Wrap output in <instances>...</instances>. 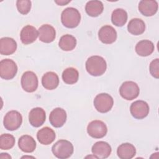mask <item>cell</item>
Returning a JSON list of instances; mask_svg holds the SVG:
<instances>
[{
	"label": "cell",
	"mask_w": 159,
	"mask_h": 159,
	"mask_svg": "<svg viewBox=\"0 0 159 159\" xmlns=\"http://www.w3.org/2000/svg\"><path fill=\"white\" fill-rule=\"evenodd\" d=\"M87 72L93 76H99L103 75L107 68V63L104 58L94 55L88 58L86 61Z\"/></svg>",
	"instance_id": "6da1fadb"
},
{
	"label": "cell",
	"mask_w": 159,
	"mask_h": 159,
	"mask_svg": "<svg viewBox=\"0 0 159 159\" xmlns=\"http://www.w3.org/2000/svg\"><path fill=\"white\" fill-rule=\"evenodd\" d=\"M81 20V15L78 9L74 7L65 9L61 14V21L63 25L70 29L76 27Z\"/></svg>",
	"instance_id": "7a4b0ae2"
},
{
	"label": "cell",
	"mask_w": 159,
	"mask_h": 159,
	"mask_svg": "<svg viewBox=\"0 0 159 159\" xmlns=\"http://www.w3.org/2000/svg\"><path fill=\"white\" fill-rule=\"evenodd\" d=\"M74 151L72 143L66 140H58L52 147L53 154L58 158L66 159L70 157Z\"/></svg>",
	"instance_id": "3957f363"
},
{
	"label": "cell",
	"mask_w": 159,
	"mask_h": 159,
	"mask_svg": "<svg viewBox=\"0 0 159 159\" xmlns=\"http://www.w3.org/2000/svg\"><path fill=\"white\" fill-rule=\"evenodd\" d=\"M139 93L140 89L138 84L132 81L124 82L119 88V93L121 97L128 101L137 98Z\"/></svg>",
	"instance_id": "277c9868"
},
{
	"label": "cell",
	"mask_w": 159,
	"mask_h": 159,
	"mask_svg": "<svg viewBox=\"0 0 159 159\" xmlns=\"http://www.w3.org/2000/svg\"><path fill=\"white\" fill-rule=\"evenodd\" d=\"M94 106L96 109L101 113L109 112L112 107L114 100L112 97L107 93L98 94L94 99Z\"/></svg>",
	"instance_id": "5b68a950"
},
{
	"label": "cell",
	"mask_w": 159,
	"mask_h": 159,
	"mask_svg": "<svg viewBox=\"0 0 159 159\" xmlns=\"http://www.w3.org/2000/svg\"><path fill=\"white\" fill-rule=\"evenodd\" d=\"M22 122V115L17 111H10L4 117L3 124L6 129L14 131L18 129Z\"/></svg>",
	"instance_id": "8992f818"
},
{
	"label": "cell",
	"mask_w": 159,
	"mask_h": 159,
	"mask_svg": "<svg viewBox=\"0 0 159 159\" xmlns=\"http://www.w3.org/2000/svg\"><path fill=\"white\" fill-rule=\"evenodd\" d=\"M17 72V66L11 59L6 58L0 61V76L9 80L14 78Z\"/></svg>",
	"instance_id": "52a82bcc"
},
{
	"label": "cell",
	"mask_w": 159,
	"mask_h": 159,
	"mask_svg": "<svg viewBox=\"0 0 159 159\" xmlns=\"http://www.w3.org/2000/svg\"><path fill=\"white\" fill-rule=\"evenodd\" d=\"M87 132L93 138L101 139L107 134V127L104 122L99 120H94L88 125Z\"/></svg>",
	"instance_id": "ba28073f"
},
{
	"label": "cell",
	"mask_w": 159,
	"mask_h": 159,
	"mask_svg": "<svg viewBox=\"0 0 159 159\" xmlns=\"http://www.w3.org/2000/svg\"><path fill=\"white\" fill-rule=\"evenodd\" d=\"M20 82L22 88L27 93L34 92L37 89L38 78L33 71H27L24 73L21 77Z\"/></svg>",
	"instance_id": "9c48e42d"
},
{
	"label": "cell",
	"mask_w": 159,
	"mask_h": 159,
	"mask_svg": "<svg viewBox=\"0 0 159 159\" xmlns=\"http://www.w3.org/2000/svg\"><path fill=\"white\" fill-rule=\"evenodd\" d=\"M149 106L144 101L138 100L132 103L130 111L132 116L137 119H142L146 117L149 113Z\"/></svg>",
	"instance_id": "30bf717a"
},
{
	"label": "cell",
	"mask_w": 159,
	"mask_h": 159,
	"mask_svg": "<svg viewBox=\"0 0 159 159\" xmlns=\"http://www.w3.org/2000/svg\"><path fill=\"white\" fill-rule=\"evenodd\" d=\"M98 37L103 43L111 44L116 40L117 32L111 25H106L99 29Z\"/></svg>",
	"instance_id": "8fae6325"
},
{
	"label": "cell",
	"mask_w": 159,
	"mask_h": 159,
	"mask_svg": "<svg viewBox=\"0 0 159 159\" xmlns=\"http://www.w3.org/2000/svg\"><path fill=\"white\" fill-rule=\"evenodd\" d=\"M66 112L60 107L54 109L50 114L49 122L50 124L56 128L62 127L66 120Z\"/></svg>",
	"instance_id": "7c38bea8"
},
{
	"label": "cell",
	"mask_w": 159,
	"mask_h": 159,
	"mask_svg": "<svg viewBox=\"0 0 159 159\" xmlns=\"http://www.w3.org/2000/svg\"><path fill=\"white\" fill-rule=\"evenodd\" d=\"M91 151L93 155L97 158L105 159L111 155L112 149L108 143L104 141H99L93 145Z\"/></svg>",
	"instance_id": "4fadbf2b"
},
{
	"label": "cell",
	"mask_w": 159,
	"mask_h": 159,
	"mask_svg": "<svg viewBox=\"0 0 159 159\" xmlns=\"http://www.w3.org/2000/svg\"><path fill=\"white\" fill-rule=\"evenodd\" d=\"M46 119L45 111L39 107L33 108L29 114L30 124L35 127H39L43 125Z\"/></svg>",
	"instance_id": "5bb4252c"
},
{
	"label": "cell",
	"mask_w": 159,
	"mask_h": 159,
	"mask_svg": "<svg viewBox=\"0 0 159 159\" xmlns=\"http://www.w3.org/2000/svg\"><path fill=\"white\" fill-rule=\"evenodd\" d=\"M39 35L38 30L32 25H27L24 27L20 34V40L22 43L28 45L33 43Z\"/></svg>",
	"instance_id": "9a60e30c"
},
{
	"label": "cell",
	"mask_w": 159,
	"mask_h": 159,
	"mask_svg": "<svg viewBox=\"0 0 159 159\" xmlns=\"http://www.w3.org/2000/svg\"><path fill=\"white\" fill-rule=\"evenodd\" d=\"M39 40L44 43L52 42L56 36L55 28L49 24H43L38 30Z\"/></svg>",
	"instance_id": "2e32d148"
},
{
	"label": "cell",
	"mask_w": 159,
	"mask_h": 159,
	"mask_svg": "<svg viewBox=\"0 0 159 159\" xmlns=\"http://www.w3.org/2000/svg\"><path fill=\"white\" fill-rule=\"evenodd\" d=\"M158 7V2L156 1L142 0L139 2L138 9L142 15L149 17L156 14Z\"/></svg>",
	"instance_id": "e0dca14e"
},
{
	"label": "cell",
	"mask_w": 159,
	"mask_h": 159,
	"mask_svg": "<svg viewBox=\"0 0 159 159\" xmlns=\"http://www.w3.org/2000/svg\"><path fill=\"white\" fill-rule=\"evenodd\" d=\"M55 133L53 129L48 127H44L40 129L37 134L38 141L43 145H49L52 143L55 139Z\"/></svg>",
	"instance_id": "ac0fdd59"
},
{
	"label": "cell",
	"mask_w": 159,
	"mask_h": 159,
	"mask_svg": "<svg viewBox=\"0 0 159 159\" xmlns=\"http://www.w3.org/2000/svg\"><path fill=\"white\" fill-rule=\"evenodd\" d=\"M17 49V43L12 38L5 37L0 39V53L9 55L14 53Z\"/></svg>",
	"instance_id": "d6986e66"
},
{
	"label": "cell",
	"mask_w": 159,
	"mask_h": 159,
	"mask_svg": "<svg viewBox=\"0 0 159 159\" xmlns=\"http://www.w3.org/2000/svg\"><path fill=\"white\" fill-rule=\"evenodd\" d=\"M42 84L46 89H55L59 84V78L58 75L53 71L45 73L42 78Z\"/></svg>",
	"instance_id": "ffe728a7"
},
{
	"label": "cell",
	"mask_w": 159,
	"mask_h": 159,
	"mask_svg": "<svg viewBox=\"0 0 159 159\" xmlns=\"http://www.w3.org/2000/svg\"><path fill=\"white\" fill-rule=\"evenodd\" d=\"M154 48V44L152 41L142 40L136 44L135 50L139 56L147 57L153 52Z\"/></svg>",
	"instance_id": "44dd1931"
},
{
	"label": "cell",
	"mask_w": 159,
	"mask_h": 159,
	"mask_svg": "<svg viewBox=\"0 0 159 159\" xmlns=\"http://www.w3.org/2000/svg\"><path fill=\"white\" fill-rule=\"evenodd\" d=\"M18 146L22 152L31 153L36 148V142L34 138L30 135H24L19 138Z\"/></svg>",
	"instance_id": "7402d4cb"
},
{
	"label": "cell",
	"mask_w": 159,
	"mask_h": 159,
	"mask_svg": "<svg viewBox=\"0 0 159 159\" xmlns=\"http://www.w3.org/2000/svg\"><path fill=\"white\" fill-rule=\"evenodd\" d=\"M117 154L120 159H131L135 155L136 149L132 144L124 143L118 147Z\"/></svg>",
	"instance_id": "603a6c76"
},
{
	"label": "cell",
	"mask_w": 159,
	"mask_h": 159,
	"mask_svg": "<svg viewBox=\"0 0 159 159\" xmlns=\"http://www.w3.org/2000/svg\"><path fill=\"white\" fill-rule=\"evenodd\" d=\"M127 30L132 35H141L145 30V24L141 19H132L129 21L127 25Z\"/></svg>",
	"instance_id": "cb8c5ba5"
},
{
	"label": "cell",
	"mask_w": 159,
	"mask_h": 159,
	"mask_svg": "<svg viewBox=\"0 0 159 159\" xmlns=\"http://www.w3.org/2000/svg\"><path fill=\"white\" fill-rule=\"evenodd\" d=\"M104 9V6L100 1H89L85 6L86 12L91 17H98L102 12Z\"/></svg>",
	"instance_id": "d4e9b609"
},
{
	"label": "cell",
	"mask_w": 159,
	"mask_h": 159,
	"mask_svg": "<svg viewBox=\"0 0 159 159\" xmlns=\"http://www.w3.org/2000/svg\"><path fill=\"white\" fill-rule=\"evenodd\" d=\"M127 13L124 9L117 8L112 12L111 21L116 26L122 27L127 22Z\"/></svg>",
	"instance_id": "484cf974"
},
{
	"label": "cell",
	"mask_w": 159,
	"mask_h": 159,
	"mask_svg": "<svg viewBox=\"0 0 159 159\" xmlns=\"http://www.w3.org/2000/svg\"><path fill=\"white\" fill-rule=\"evenodd\" d=\"M76 43V39L75 37L70 34H66L61 37L58 46L63 51H71L75 48Z\"/></svg>",
	"instance_id": "4316f807"
},
{
	"label": "cell",
	"mask_w": 159,
	"mask_h": 159,
	"mask_svg": "<svg viewBox=\"0 0 159 159\" xmlns=\"http://www.w3.org/2000/svg\"><path fill=\"white\" fill-rule=\"evenodd\" d=\"M79 78V73L78 70L73 67H69L64 70L62 73V80L68 84L76 83Z\"/></svg>",
	"instance_id": "83f0119b"
},
{
	"label": "cell",
	"mask_w": 159,
	"mask_h": 159,
	"mask_svg": "<svg viewBox=\"0 0 159 159\" xmlns=\"http://www.w3.org/2000/svg\"><path fill=\"white\" fill-rule=\"evenodd\" d=\"M14 137L9 134H4L0 136V148L9 150L12 148L15 144Z\"/></svg>",
	"instance_id": "f1b7e54d"
},
{
	"label": "cell",
	"mask_w": 159,
	"mask_h": 159,
	"mask_svg": "<svg viewBox=\"0 0 159 159\" xmlns=\"http://www.w3.org/2000/svg\"><path fill=\"white\" fill-rule=\"evenodd\" d=\"M31 1L29 0H18L16 2V6L18 11L23 14H27L31 9Z\"/></svg>",
	"instance_id": "f546056e"
},
{
	"label": "cell",
	"mask_w": 159,
	"mask_h": 159,
	"mask_svg": "<svg viewBox=\"0 0 159 159\" xmlns=\"http://www.w3.org/2000/svg\"><path fill=\"white\" fill-rule=\"evenodd\" d=\"M149 70L150 74L154 78L158 79L159 78V59L156 58L152 60L150 64Z\"/></svg>",
	"instance_id": "4dcf8cb0"
},
{
	"label": "cell",
	"mask_w": 159,
	"mask_h": 159,
	"mask_svg": "<svg viewBox=\"0 0 159 159\" xmlns=\"http://www.w3.org/2000/svg\"><path fill=\"white\" fill-rule=\"evenodd\" d=\"M71 1H64V0H60V1H55V2L57 3L59 6H65L68 3L70 2Z\"/></svg>",
	"instance_id": "1f68e13d"
},
{
	"label": "cell",
	"mask_w": 159,
	"mask_h": 159,
	"mask_svg": "<svg viewBox=\"0 0 159 159\" xmlns=\"http://www.w3.org/2000/svg\"><path fill=\"white\" fill-rule=\"evenodd\" d=\"M0 158H11V157L10 155H8V153H1V155H0Z\"/></svg>",
	"instance_id": "d6a6232c"
}]
</instances>
